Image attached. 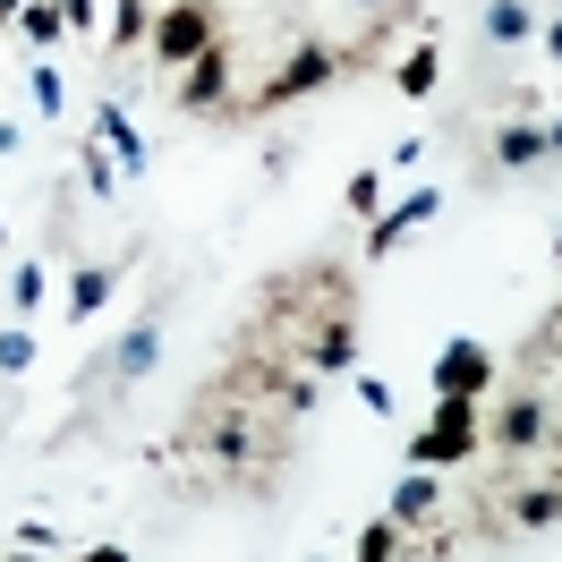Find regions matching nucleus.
<instances>
[{"label": "nucleus", "mask_w": 562, "mask_h": 562, "mask_svg": "<svg viewBox=\"0 0 562 562\" xmlns=\"http://www.w3.org/2000/svg\"><path fill=\"white\" fill-rule=\"evenodd\" d=\"M477 435H486L477 401H443V392H435V426L409 435V469H452V460L477 452Z\"/></svg>", "instance_id": "nucleus-1"}, {"label": "nucleus", "mask_w": 562, "mask_h": 562, "mask_svg": "<svg viewBox=\"0 0 562 562\" xmlns=\"http://www.w3.org/2000/svg\"><path fill=\"white\" fill-rule=\"evenodd\" d=\"M154 60L162 69H188V60H205L213 52V0H171L162 18H154Z\"/></svg>", "instance_id": "nucleus-2"}, {"label": "nucleus", "mask_w": 562, "mask_h": 562, "mask_svg": "<svg viewBox=\"0 0 562 562\" xmlns=\"http://www.w3.org/2000/svg\"><path fill=\"white\" fill-rule=\"evenodd\" d=\"M494 375H503V367H494V350H486V341H469V333L435 350V392H443V401H486Z\"/></svg>", "instance_id": "nucleus-3"}, {"label": "nucleus", "mask_w": 562, "mask_h": 562, "mask_svg": "<svg viewBox=\"0 0 562 562\" xmlns=\"http://www.w3.org/2000/svg\"><path fill=\"white\" fill-rule=\"evenodd\" d=\"M435 213H443V188H409L401 205H384V213H375V222H367V265H384L392 247L409 239V231H426Z\"/></svg>", "instance_id": "nucleus-4"}, {"label": "nucleus", "mask_w": 562, "mask_h": 562, "mask_svg": "<svg viewBox=\"0 0 562 562\" xmlns=\"http://www.w3.org/2000/svg\"><path fill=\"white\" fill-rule=\"evenodd\" d=\"M333 69H341V52H324V43H307V52H290V60H281L273 77H265V94H256V103H265V111L299 103V94H316V86H324Z\"/></svg>", "instance_id": "nucleus-5"}, {"label": "nucleus", "mask_w": 562, "mask_h": 562, "mask_svg": "<svg viewBox=\"0 0 562 562\" xmlns=\"http://www.w3.org/2000/svg\"><path fill=\"white\" fill-rule=\"evenodd\" d=\"M94 137L111 145V162H120V179H145V162H154V145H145V128L128 120V103H120V94H103V103H94Z\"/></svg>", "instance_id": "nucleus-6"}, {"label": "nucleus", "mask_w": 562, "mask_h": 562, "mask_svg": "<svg viewBox=\"0 0 562 562\" xmlns=\"http://www.w3.org/2000/svg\"><path fill=\"white\" fill-rule=\"evenodd\" d=\"M154 367H162V324L145 316V324H128V333H120V341H111V358H103V375H111V384H145V375H154Z\"/></svg>", "instance_id": "nucleus-7"}, {"label": "nucleus", "mask_w": 562, "mask_h": 562, "mask_svg": "<svg viewBox=\"0 0 562 562\" xmlns=\"http://www.w3.org/2000/svg\"><path fill=\"white\" fill-rule=\"evenodd\" d=\"M537 0H486V18H477V43L486 52H520V43H537Z\"/></svg>", "instance_id": "nucleus-8"}, {"label": "nucleus", "mask_w": 562, "mask_h": 562, "mask_svg": "<svg viewBox=\"0 0 562 562\" xmlns=\"http://www.w3.org/2000/svg\"><path fill=\"white\" fill-rule=\"evenodd\" d=\"M546 435H554V418H546V401H537V392H512V409L494 418V443H503V452H537Z\"/></svg>", "instance_id": "nucleus-9"}, {"label": "nucleus", "mask_w": 562, "mask_h": 562, "mask_svg": "<svg viewBox=\"0 0 562 562\" xmlns=\"http://www.w3.org/2000/svg\"><path fill=\"white\" fill-rule=\"evenodd\" d=\"M537 162H554V145L537 120H503L494 128V171H537Z\"/></svg>", "instance_id": "nucleus-10"}, {"label": "nucleus", "mask_w": 562, "mask_h": 562, "mask_svg": "<svg viewBox=\"0 0 562 562\" xmlns=\"http://www.w3.org/2000/svg\"><path fill=\"white\" fill-rule=\"evenodd\" d=\"M307 367H316V375H350V367H358V324H350V316L316 324V341H307Z\"/></svg>", "instance_id": "nucleus-11"}, {"label": "nucleus", "mask_w": 562, "mask_h": 562, "mask_svg": "<svg viewBox=\"0 0 562 562\" xmlns=\"http://www.w3.org/2000/svg\"><path fill=\"white\" fill-rule=\"evenodd\" d=\"M435 503H443L435 469H409V477L392 486V512H384V520H392V528H418V520H435Z\"/></svg>", "instance_id": "nucleus-12"}, {"label": "nucleus", "mask_w": 562, "mask_h": 562, "mask_svg": "<svg viewBox=\"0 0 562 562\" xmlns=\"http://www.w3.org/2000/svg\"><path fill=\"white\" fill-rule=\"evenodd\" d=\"M111 290H120V265H77V273H69V324L103 316Z\"/></svg>", "instance_id": "nucleus-13"}, {"label": "nucleus", "mask_w": 562, "mask_h": 562, "mask_svg": "<svg viewBox=\"0 0 562 562\" xmlns=\"http://www.w3.org/2000/svg\"><path fill=\"white\" fill-rule=\"evenodd\" d=\"M222 94H231V60H222V43H213L205 60H188V86H179V103H188V111H213Z\"/></svg>", "instance_id": "nucleus-14"}, {"label": "nucleus", "mask_w": 562, "mask_h": 562, "mask_svg": "<svg viewBox=\"0 0 562 562\" xmlns=\"http://www.w3.org/2000/svg\"><path fill=\"white\" fill-rule=\"evenodd\" d=\"M77 179H86V196H120V162H111V145L103 137H77Z\"/></svg>", "instance_id": "nucleus-15"}, {"label": "nucleus", "mask_w": 562, "mask_h": 562, "mask_svg": "<svg viewBox=\"0 0 562 562\" xmlns=\"http://www.w3.org/2000/svg\"><path fill=\"white\" fill-rule=\"evenodd\" d=\"M26 103H35V120H60V111H69V77H60V60H35V69H26Z\"/></svg>", "instance_id": "nucleus-16"}, {"label": "nucleus", "mask_w": 562, "mask_h": 562, "mask_svg": "<svg viewBox=\"0 0 562 562\" xmlns=\"http://www.w3.org/2000/svg\"><path fill=\"white\" fill-rule=\"evenodd\" d=\"M503 512H512L520 528H554V520H562V477H554V486H520Z\"/></svg>", "instance_id": "nucleus-17"}, {"label": "nucleus", "mask_w": 562, "mask_h": 562, "mask_svg": "<svg viewBox=\"0 0 562 562\" xmlns=\"http://www.w3.org/2000/svg\"><path fill=\"white\" fill-rule=\"evenodd\" d=\"M18 35L35 43V52H52V43L69 35V18H60V0H26V9H18Z\"/></svg>", "instance_id": "nucleus-18"}, {"label": "nucleus", "mask_w": 562, "mask_h": 562, "mask_svg": "<svg viewBox=\"0 0 562 562\" xmlns=\"http://www.w3.org/2000/svg\"><path fill=\"white\" fill-rule=\"evenodd\" d=\"M392 86H401L409 103H426V94H435V43H418V52H401V69H392Z\"/></svg>", "instance_id": "nucleus-19"}, {"label": "nucleus", "mask_w": 562, "mask_h": 562, "mask_svg": "<svg viewBox=\"0 0 562 562\" xmlns=\"http://www.w3.org/2000/svg\"><path fill=\"white\" fill-rule=\"evenodd\" d=\"M43 299H52V273H43V265H18V273H9V307H18V316H35Z\"/></svg>", "instance_id": "nucleus-20"}, {"label": "nucleus", "mask_w": 562, "mask_h": 562, "mask_svg": "<svg viewBox=\"0 0 562 562\" xmlns=\"http://www.w3.org/2000/svg\"><path fill=\"white\" fill-rule=\"evenodd\" d=\"M35 367V333L26 324H0V375H26Z\"/></svg>", "instance_id": "nucleus-21"}, {"label": "nucleus", "mask_w": 562, "mask_h": 562, "mask_svg": "<svg viewBox=\"0 0 562 562\" xmlns=\"http://www.w3.org/2000/svg\"><path fill=\"white\" fill-rule=\"evenodd\" d=\"M341 205H350V213H384V171H350Z\"/></svg>", "instance_id": "nucleus-22"}, {"label": "nucleus", "mask_w": 562, "mask_h": 562, "mask_svg": "<svg viewBox=\"0 0 562 562\" xmlns=\"http://www.w3.org/2000/svg\"><path fill=\"white\" fill-rule=\"evenodd\" d=\"M358 401H367V409H375V418H392V384H384V375H358Z\"/></svg>", "instance_id": "nucleus-23"}, {"label": "nucleus", "mask_w": 562, "mask_h": 562, "mask_svg": "<svg viewBox=\"0 0 562 562\" xmlns=\"http://www.w3.org/2000/svg\"><path fill=\"white\" fill-rule=\"evenodd\" d=\"M60 18H69V35H94V26H103V9H94V0H60Z\"/></svg>", "instance_id": "nucleus-24"}, {"label": "nucleus", "mask_w": 562, "mask_h": 562, "mask_svg": "<svg viewBox=\"0 0 562 562\" xmlns=\"http://www.w3.org/2000/svg\"><path fill=\"white\" fill-rule=\"evenodd\" d=\"M281 401H290V418H307V409H316V375H290V392H281Z\"/></svg>", "instance_id": "nucleus-25"}, {"label": "nucleus", "mask_w": 562, "mask_h": 562, "mask_svg": "<svg viewBox=\"0 0 562 562\" xmlns=\"http://www.w3.org/2000/svg\"><path fill=\"white\" fill-rule=\"evenodd\" d=\"M418 154H426V137H401V145L384 154V171H418Z\"/></svg>", "instance_id": "nucleus-26"}, {"label": "nucleus", "mask_w": 562, "mask_h": 562, "mask_svg": "<svg viewBox=\"0 0 562 562\" xmlns=\"http://www.w3.org/2000/svg\"><path fill=\"white\" fill-rule=\"evenodd\" d=\"M537 43H546V60H562V9L546 18V26H537Z\"/></svg>", "instance_id": "nucleus-27"}, {"label": "nucleus", "mask_w": 562, "mask_h": 562, "mask_svg": "<svg viewBox=\"0 0 562 562\" xmlns=\"http://www.w3.org/2000/svg\"><path fill=\"white\" fill-rule=\"evenodd\" d=\"M77 562H137V554H128V546H86Z\"/></svg>", "instance_id": "nucleus-28"}, {"label": "nucleus", "mask_w": 562, "mask_h": 562, "mask_svg": "<svg viewBox=\"0 0 562 562\" xmlns=\"http://www.w3.org/2000/svg\"><path fill=\"white\" fill-rule=\"evenodd\" d=\"M546 145H554V162H562V120H546Z\"/></svg>", "instance_id": "nucleus-29"}, {"label": "nucleus", "mask_w": 562, "mask_h": 562, "mask_svg": "<svg viewBox=\"0 0 562 562\" xmlns=\"http://www.w3.org/2000/svg\"><path fill=\"white\" fill-rule=\"evenodd\" d=\"M0 231H9V205H0Z\"/></svg>", "instance_id": "nucleus-30"}, {"label": "nucleus", "mask_w": 562, "mask_h": 562, "mask_svg": "<svg viewBox=\"0 0 562 562\" xmlns=\"http://www.w3.org/2000/svg\"><path fill=\"white\" fill-rule=\"evenodd\" d=\"M9 562H26V554H9Z\"/></svg>", "instance_id": "nucleus-31"}, {"label": "nucleus", "mask_w": 562, "mask_h": 562, "mask_svg": "<svg viewBox=\"0 0 562 562\" xmlns=\"http://www.w3.org/2000/svg\"><path fill=\"white\" fill-rule=\"evenodd\" d=\"M554 247H562V231H554Z\"/></svg>", "instance_id": "nucleus-32"}]
</instances>
